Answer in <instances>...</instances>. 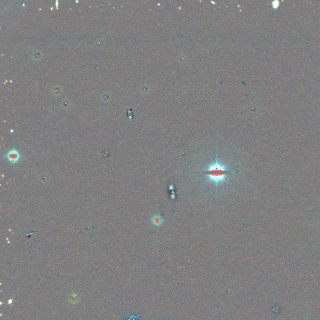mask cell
Wrapping results in <instances>:
<instances>
[{
	"label": "cell",
	"instance_id": "obj_1",
	"mask_svg": "<svg viewBox=\"0 0 320 320\" xmlns=\"http://www.w3.org/2000/svg\"><path fill=\"white\" fill-rule=\"evenodd\" d=\"M231 168L227 162L220 160L216 155L215 162L208 163L201 173L206 175L207 184L213 185L218 191L219 188L229 183L230 175L235 173L234 171L231 170Z\"/></svg>",
	"mask_w": 320,
	"mask_h": 320
},
{
	"label": "cell",
	"instance_id": "obj_4",
	"mask_svg": "<svg viewBox=\"0 0 320 320\" xmlns=\"http://www.w3.org/2000/svg\"><path fill=\"white\" fill-rule=\"evenodd\" d=\"M280 3L278 1H274L273 2V7L274 8H277L279 7Z\"/></svg>",
	"mask_w": 320,
	"mask_h": 320
},
{
	"label": "cell",
	"instance_id": "obj_3",
	"mask_svg": "<svg viewBox=\"0 0 320 320\" xmlns=\"http://www.w3.org/2000/svg\"><path fill=\"white\" fill-rule=\"evenodd\" d=\"M163 221H164L163 218V217L159 213L155 215L152 217V218H151V222H152V223L155 226L158 227L161 226L163 224Z\"/></svg>",
	"mask_w": 320,
	"mask_h": 320
},
{
	"label": "cell",
	"instance_id": "obj_2",
	"mask_svg": "<svg viewBox=\"0 0 320 320\" xmlns=\"http://www.w3.org/2000/svg\"><path fill=\"white\" fill-rule=\"evenodd\" d=\"M7 157L9 161L12 162V163H14L15 162L18 161L20 159V154L16 150H13L10 151L7 155Z\"/></svg>",
	"mask_w": 320,
	"mask_h": 320
}]
</instances>
